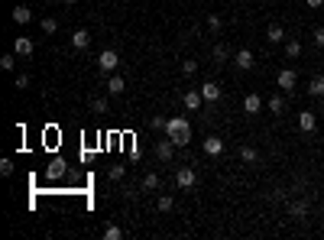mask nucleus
I'll return each instance as SVG.
<instances>
[{
    "label": "nucleus",
    "mask_w": 324,
    "mask_h": 240,
    "mask_svg": "<svg viewBox=\"0 0 324 240\" xmlns=\"http://www.w3.org/2000/svg\"><path fill=\"white\" fill-rule=\"evenodd\" d=\"M308 7H311V10H318V7H324V0H305Z\"/></svg>",
    "instance_id": "obj_37"
},
{
    "label": "nucleus",
    "mask_w": 324,
    "mask_h": 240,
    "mask_svg": "<svg viewBox=\"0 0 324 240\" xmlns=\"http://www.w3.org/2000/svg\"><path fill=\"white\" fill-rule=\"evenodd\" d=\"M55 4H72V0H55Z\"/></svg>",
    "instance_id": "obj_38"
},
{
    "label": "nucleus",
    "mask_w": 324,
    "mask_h": 240,
    "mask_svg": "<svg viewBox=\"0 0 324 240\" xmlns=\"http://www.w3.org/2000/svg\"><path fill=\"white\" fill-rule=\"evenodd\" d=\"M0 172L10 175V172H13V162H10V159H4V162H0Z\"/></svg>",
    "instance_id": "obj_35"
},
{
    "label": "nucleus",
    "mask_w": 324,
    "mask_h": 240,
    "mask_svg": "<svg viewBox=\"0 0 324 240\" xmlns=\"http://www.w3.org/2000/svg\"><path fill=\"white\" fill-rule=\"evenodd\" d=\"M165 123H169L165 117H153V127H156V130H165Z\"/></svg>",
    "instance_id": "obj_36"
},
{
    "label": "nucleus",
    "mask_w": 324,
    "mask_h": 240,
    "mask_svg": "<svg viewBox=\"0 0 324 240\" xmlns=\"http://www.w3.org/2000/svg\"><path fill=\"white\" fill-rule=\"evenodd\" d=\"M104 240H123V230L117 227V224H107L104 227Z\"/></svg>",
    "instance_id": "obj_21"
},
{
    "label": "nucleus",
    "mask_w": 324,
    "mask_h": 240,
    "mask_svg": "<svg viewBox=\"0 0 324 240\" xmlns=\"http://www.w3.org/2000/svg\"><path fill=\"white\" fill-rule=\"evenodd\" d=\"M91 111L94 114H107V98H94L91 101Z\"/></svg>",
    "instance_id": "obj_27"
},
{
    "label": "nucleus",
    "mask_w": 324,
    "mask_h": 240,
    "mask_svg": "<svg viewBox=\"0 0 324 240\" xmlns=\"http://www.w3.org/2000/svg\"><path fill=\"white\" fill-rule=\"evenodd\" d=\"M62 175H65V162L62 159H55V162H49V169H46V179H62Z\"/></svg>",
    "instance_id": "obj_16"
},
{
    "label": "nucleus",
    "mask_w": 324,
    "mask_h": 240,
    "mask_svg": "<svg viewBox=\"0 0 324 240\" xmlns=\"http://www.w3.org/2000/svg\"><path fill=\"white\" fill-rule=\"evenodd\" d=\"M314 127H318V117H314L311 111H301L298 114V130H301V133H311Z\"/></svg>",
    "instance_id": "obj_6"
},
{
    "label": "nucleus",
    "mask_w": 324,
    "mask_h": 240,
    "mask_svg": "<svg viewBox=\"0 0 324 240\" xmlns=\"http://www.w3.org/2000/svg\"><path fill=\"white\" fill-rule=\"evenodd\" d=\"M314 46H321V49H324V26L314 30Z\"/></svg>",
    "instance_id": "obj_30"
},
{
    "label": "nucleus",
    "mask_w": 324,
    "mask_h": 240,
    "mask_svg": "<svg viewBox=\"0 0 324 240\" xmlns=\"http://www.w3.org/2000/svg\"><path fill=\"white\" fill-rule=\"evenodd\" d=\"M243 111L246 114H259L263 111V98H259V94H246L243 98Z\"/></svg>",
    "instance_id": "obj_10"
},
{
    "label": "nucleus",
    "mask_w": 324,
    "mask_h": 240,
    "mask_svg": "<svg viewBox=\"0 0 324 240\" xmlns=\"http://www.w3.org/2000/svg\"><path fill=\"white\" fill-rule=\"evenodd\" d=\"M182 72H185V75H195V72H198V62H195V59H185V62H182Z\"/></svg>",
    "instance_id": "obj_28"
},
{
    "label": "nucleus",
    "mask_w": 324,
    "mask_h": 240,
    "mask_svg": "<svg viewBox=\"0 0 324 240\" xmlns=\"http://www.w3.org/2000/svg\"><path fill=\"white\" fill-rule=\"evenodd\" d=\"M172 153H175V143H172V140H159V143H156V159L169 162Z\"/></svg>",
    "instance_id": "obj_5"
},
{
    "label": "nucleus",
    "mask_w": 324,
    "mask_h": 240,
    "mask_svg": "<svg viewBox=\"0 0 324 240\" xmlns=\"http://www.w3.org/2000/svg\"><path fill=\"white\" fill-rule=\"evenodd\" d=\"M159 211H172V198H169V195L159 198Z\"/></svg>",
    "instance_id": "obj_32"
},
{
    "label": "nucleus",
    "mask_w": 324,
    "mask_h": 240,
    "mask_svg": "<svg viewBox=\"0 0 324 240\" xmlns=\"http://www.w3.org/2000/svg\"><path fill=\"white\" fill-rule=\"evenodd\" d=\"M269 111L272 114H282V111H285V101H282L279 94H272V98H269Z\"/></svg>",
    "instance_id": "obj_25"
},
{
    "label": "nucleus",
    "mask_w": 324,
    "mask_h": 240,
    "mask_svg": "<svg viewBox=\"0 0 324 240\" xmlns=\"http://www.w3.org/2000/svg\"><path fill=\"white\" fill-rule=\"evenodd\" d=\"M201 91H185V98H182V104L188 107V111H198V107H201Z\"/></svg>",
    "instance_id": "obj_13"
},
{
    "label": "nucleus",
    "mask_w": 324,
    "mask_h": 240,
    "mask_svg": "<svg viewBox=\"0 0 324 240\" xmlns=\"http://www.w3.org/2000/svg\"><path fill=\"white\" fill-rule=\"evenodd\" d=\"M110 179H114V182L123 179V166H110Z\"/></svg>",
    "instance_id": "obj_31"
},
{
    "label": "nucleus",
    "mask_w": 324,
    "mask_h": 240,
    "mask_svg": "<svg viewBox=\"0 0 324 240\" xmlns=\"http://www.w3.org/2000/svg\"><path fill=\"white\" fill-rule=\"evenodd\" d=\"M13 65H17V52H10V56L0 59V68H4V72H13Z\"/></svg>",
    "instance_id": "obj_26"
},
{
    "label": "nucleus",
    "mask_w": 324,
    "mask_h": 240,
    "mask_svg": "<svg viewBox=\"0 0 324 240\" xmlns=\"http://www.w3.org/2000/svg\"><path fill=\"white\" fill-rule=\"evenodd\" d=\"M55 30H59V23H55L52 17H46L43 20V33H55Z\"/></svg>",
    "instance_id": "obj_29"
},
{
    "label": "nucleus",
    "mask_w": 324,
    "mask_h": 240,
    "mask_svg": "<svg viewBox=\"0 0 324 240\" xmlns=\"http://www.w3.org/2000/svg\"><path fill=\"white\" fill-rule=\"evenodd\" d=\"M13 85H17V88H26V85H30V75H17V81H13Z\"/></svg>",
    "instance_id": "obj_34"
},
{
    "label": "nucleus",
    "mask_w": 324,
    "mask_h": 240,
    "mask_svg": "<svg viewBox=\"0 0 324 240\" xmlns=\"http://www.w3.org/2000/svg\"><path fill=\"white\" fill-rule=\"evenodd\" d=\"M266 39H269V43H282V39H285V30H282L279 23H272L269 30H266Z\"/></svg>",
    "instance_id": "obj_17"
},
{
    "label": "nucleus",
    "mask_w": 324,
    "mask_h": 240,
    "mask_svg": "<svg viewBox=\"0 0 324 240\" xmlns=\"http://www.w3.org/2000/svg\"><path fill=\"white\" fill-rule=\"evenodd\" d=\"M308 94H311V98H324V75H314V78L308 81Z\"/></svg>",
    "instance_id": "obj_14"
},
{
    "label": "nucleus",
    "mask_w": 324,
    "mask_h": 240,
    "mask_svg": "<svg viewBox=\"0 0 324 240\" xmlns=\"http://www.w3.org/2000/svg\"><path fill=\"white\" fill-rule=\"evenodd\" d=\"M204 153L208 156H220L224 153V140H220V136H208V140H204Z\"/></svg>",
    "instance_id": "obj_11"
},
{
    "label": "nucleus",
    "mask_w": 324,
    "mask_h": 240,
    "mask_svg": "<svg viewBox=\"0 0 324 240\" xmlns=\"http://www.w3.org/2000/svg\"><path fill=\"white\" fill-rule=\"evenodd\" d=\"M240 159H243V162H256L259 159L256 146H240Z\"/></svg>",
    "instance_id": "obj_20"
},
{
    "label": "nucleus",
    "mask_w": 324,
    "mask_h": 240,
    "mask_svg": "<svg viewBox=\"0 0 324 240\" xmlns=\"http://www.w3.org/2000/svg\"><path fill=\"white\" fill-rule=\"evenodd\" d=\"M288 214L292 217H305L308 214V201H292L288 204Z\"/></svg>",
    "instance_id": "obj_18"
},
{
    "label": "nucleus",
    "mask_w": 324,
    "mask_h": 240,
    "mask_svg": "<svg viewBox=\"0 0 324 240\" xmlns=\"http://www.w3.org/2000/svg\"><path fill=\"white\" fill-rule=\"evenodd\" d=\"M195 179H198V175H195V169H191V166H182L175 172V185H178V188H191Z\"/></svg>",
    "instance_id": "obj_3"
},
{
    "label": "nucleus",
    "mask_w": 324,
    "mask_h": 240,
    "mask_svg": "<svg viewBox=\"0 0 324 240\" xmlns=\"http://www.w3.org/2000/svg\"><path fill=\"white\" fill-rule=\"evenodd\" d=\"M214 59H217V62L227 59V49H224V46H214Z\"/></svg>",
    "instance_id": "obj_33"
},
{
    "label": "nucleus",
    "mask_w": 324,
    "mask_h": 240,
    "mask_svg": "<svg viewBox=\"0 0 324 240\" xmlns=\"http://www.w3.org/2000/svg\"><path fill=\"white\" fill-rule=\"evenodd\" d=\"M165 136H169L175 146H188L191 143V123L185 117H172L169 123H165Z\"/></svg>",
    "instance_id": "obj_1"
},
{
    "label": "nucleus",
    "mask_w": 324,
    "mask_h": 240,
    "mask_svg": "<svg viewBox=\"0 0 324 240\" xmlns=\"http://www.w3.org/2000/svg\"><path fill=\"white\" fill-rule=\"evenodd\" d=\"M107 91H110V94H123V78H120V75H110Z\"/></svg>",
    "instance_id": "obj_19"
},
{
    "label": "nucleus",
    "mask_w": 324,
    "mask_h": 240,
    "mask_svg": "<svg viewBox=\"0 0 324 240\" xmlns=\"http://www.w3.org/2000/svg\"><path fill=\"white\" fill-rule=\"evenodd\" d=\"M88 43H91V33L88 30H75L72 33V46L75 49H88Z\"/></svg>",
    "instance_id": "obj_12"
},
{
    "label": "nucleus",
    "mask_w": 324,
    "mask_h": 240,
    "mask_svg": "<svg viewBox=\"0 0 324 240\" xmlns=\"http://www.w3.org/2000/svg\"><path fill=\"white\" fill-rule=\"evenodd\" d=\"M117 65H120V56H117L114 49H104L98 56V68L101 72H117Z\"/></svg>",
    "instance_id": "obj_2"
},
{
    "label": "nucleus",
    "mask_w": 324,
    "mask_h": 240,
    "mask_svg": "<svg viewBox=\"0 0 324 240\" xmlns=\"http://www.w3.org/2000/svg\"><path fill=\"white\" fill-rule=\"evenodd\" d=\"M30 20H33V10H30V7H23V4L13 7V23H30Z\"/></svg>",
    "instance_id": "obj_15"
},
{
    "label": "nucleus",
    "mask_w": 324,
    "mask_h": 240,
    "mask_svg": "<svg viewBox=\"0 0 324 240\" xmlns=\"http://www.w3.org/2000/svg\"><path fill=\"white\" fill-rule=\"evenodd\" d=\"M285 56H288V59H298V56H301V43L288 39V43H285Z\"/></svg>",
    "instance_id": "obj_22"
},
{
    "label": "nucleus",
    "mask_w": 324,
    "mask_h": 240,
    "mask_svg": "<svg viewBox=\"0 0 324 240\" xmlns=\"http://www.w3.org/2000/svg\"><path fill=\"white\" fill-rule=\"evenodd\" d=\"M143 188H146V191H156V188H159V175H156V172H149L146 179H143Z\"/></svg>",
    "instance_id": "obj_23"
},
{
    "label": "nucleus",
    "mask_w": 324,
    "mask_h": 240,
    "mask_svg": "<svg viewBox=\"0 0 324 240\" xmlns=\"http://www.w3.org/2000/svg\"><path fill=\"white\" fill-rule=\"evenodd\" d=\"M201 98L208 101V104L220 101V85H214V81H204V85H201Z\"/></svg>",
    "instance_id": "obj_7"
},
{
    "label": "nucleus",
    "mask_w": 324,
    "mask_h": 240,
    "mask_svg": "<svg viewBox=\"0 0 324 240\" xmlns=\"http://www.w3.org/2000/svg\"><path fill=\"white\" fill-rule=\"evenodd\" d=\"M13 52H17V56H33V39L30 36H17L13 39Z\"/></svg>",
    "instance_id": "obj_9"
},
{
    "label": "nucleus",
    "mask_w": 324,
    "mask_h": 240,
    "mask_svg": "<svg viewBox=\"0 0 324 240\" xmlns=\"http://www.w3.org/2000/svg\"><path fill=\"white\" fill-rule=\"evenodd\" d=\"M233 65H237L240 72H250V68L256 65V62H253V52H250V49H240L237 56H233Z\"/></svg>",
    "instance_id": "obj_4"
},
{
    "label": "nucleus",
    "mask_w": 324,
    "mask_h": 240,
    "mask_svg": "<svg viewBox=\"0 0 324 240\" xmlns=\"http://www.w3.org/2000/svg\"><path fill=\"white\" fill-rule=\"evenodd\" d=\"M208 30L211 33H220V30H224V20H220L217 13H211V17H208Z\"/></svg>",
    "instance_id": "obj_24"
},
{
    "label": "nucleus",
    "mask_w": 324,
    "mask_h": 240,
    "mask_svg": "<svg viewBox=\"0 0 324 240\" xmlns=\"http://www.w3.org/2000/svg\"><path fill=\"white\" fill-rule=\"evenodd\" d=\"M295 81H298V75H295L292 68H282V72H279V88H282V91H292Z\"/></svg>",
    "instance_id": "obj_8"
}]
</instances>
